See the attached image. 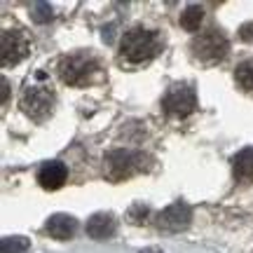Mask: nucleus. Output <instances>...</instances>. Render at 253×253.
I'll use <instances>...</instances> for the list:
<instances>
[{
  "mask_svg": "<svg viewBox=\"0 0 253 253\" xmlns=\"http://www.w3.org/2000/svg\"><path fill=\"white\" fill-rule=\"evenodd\" d=\"M54 91L49 87H28L21 99V108L31 120L45 122L54 113Z\"/></svg>",
  "mask_w": 253,
  "mask_h": 253,
  "instance_id": "39448f33",
  "label": "nucleus"
},
{
  "mask_svg": "<svg viewBox=\"0 0 253 253\" xmlns=\"http://www.w3.org/2000/svg\"><path fill=\"white\" fill-rule=\"evenodd\" d=\"M202 21H204V7L202 5H188L181 12V26L190 33H197Z\"/></svg>",
  "mask_w": 253,
  "mask_h": 253,
  "instance_id": "ddd939ff",
  "label": "nucleus"
},
{
  "mask_svg": "<svg viewBox=\"0 0 253 253\" xmlns=\"http://www.w3.org/2000/svg\"><path fill=\"white\" fill-rule=\"evenodd\" d=\"M31 19L36 24H47L52 19V5L49 2H33L31 5Z\"/></svg>",
  "mask_w": 253,
  "mask_h": 253,
  "instance_id": "dca6fc26",
  "label": "nucleus"
},
{
  "mask_svg": "<svg viewBox=\"0 0 253 253\" xmlns=\"http://www.w3.org/2000/svg\"><path fill=\"white\" fill-rule=\"evenodd\" d=\"M162 49V40L155 31L148 28H131L122 36L120 54L125 56L129 63H148Z\"/></svg>",
  "mask_w": 253,
  "mask_h": 253,
  "instance_id": "f257e3e1",
  "label": "nucleus"
},
{
  "mask_svg": "<svg viewBox=\"0 0 253 253\" xmlns=\"http://www.w3.org/2000/svg\"><path fill=\"white\" fill-rule=\"evenodd\" d=\"M235 80L244 91L253 94V59H246V61H242L237 66Z\"/></svg>",
  "mask_w": 253,
  "mask_h": 253,
  "instance_id": "4468645a",
  "label": "nucleus"
},
{
  "mask_svg": "<svg viewBox=\"0 0 253 253\" xmlns=\"http://www.w3.org/2000/svg\"><path fill=\"white\" fill-rule=\"evenodd\" d=\"M28 49V38L19 31V28H5L2 31V52H0V61L2 66H17L21 59H26Z\"/></svg>",
  "mask_w": 253,
  "mask_h": 253,
  "instance_id": "6e6552de",
  "label": "nucleus"
},
{
  "mask_svg": "<svg viewBox=\"0 0 253 253\" xmlns=\"http://www.w3.org/2000/svg\"><path fill=\"white\" fill-rule=\"evenodd\" d=\"M145 216H148V207H143V204H134V207L126 211V218H129L134 225L145 223Z\"/></svg>",
  "mask_w": 253,
  "mask_h": 253,
  "instance_id": "f3484780",
  "label": "nucleus"
},
{
  "mask_svg": "<svg viewBox=\"0 0 253 253\" xmlns=\"http://www.w3.org/2000/svg\"><path fill=\"white\" fill-rule=\"evenodd\" d=\"M162 108L171 118H188L197 108V91L190 82H176L171 84L162 99Z\"/></svg>",
  "mask_w": 253,
  "mask_h": 253,
  "instance_id": "20e7f679",
  "label": "nucleus"
},
{
  "mask_svg": "<svg viewBox=\"0 0 253 253\" xmlns=\"http://www.w3.org/2000/svg\"><path fill=\"white\" fill-rule=\"evenodd\" d=\"M99 73V61L96 56L89 52H75V54H66L59 61V75L66 84L71 87H87L91 78Z\"/></svg>",
  "mask_w": 253,
  "mask_h": 253,
  "instance_id": "f03ea898",
  "label": "nucleus"
},
{
  "mask_svg": "<svg viewBox=\"0 0 253 253\" xmlns=\"http://www.w3.org/2000/svg\"><path fill=\"white\" fill-rule=\"evenodd\" d=\"M68 178V167L59 160H52V162H45L38 171V183L45 190H59Z\"/></svg>",
  "mask_w": 253,
  "mask_h": 253,
  "instance_id": "1a4fd4ad",
  "label": "nucleus"
},
{
  "mask_svg": "<svg viewBox=\"0 0 253 253\" xmlns=\"http://www.w3.org/2000/svg\"><path fill=\"white\" fill-rule=\"evenodd\" d=\"M118 232V220L113 213H94L87 220V235L91 239H110V237Z\"/></svg>",
  "mask_w": 253,
  "mask_h": 253,
  "instance_id": "9b49d317",
  "label": "nucleus"
},
{
  "mask_svg": "<svg viewBox=\"0 0 253 253\" xmlns=\"http://www.w3.org/2000/svg\"><path fill=\"white\" fill-rule=\"evenodd\" d=\"M190 49H192V56L202 63H218L223 61L227 56V49H230V42H227V38L216 31V28H211V31H204V33H199V36L192 38V42H190Z\"/></svg>",
  "mask_w": 253,
  "mask_h": 253,
  "instance_id": "7ed1b4c3",
  "label": "nucleus"
},
{
  "mask_svg": "<svg viewBox=\"0 0 253 253\" xmlns=\"http://www.w3.org/2000/svg\"><path fill=\"white\" fill-rule=\"evenodd\" d=\"M28 249H31V242L21 235L2 237V242H0V253H26Z\"/></svg>",
  "mask_w": 253,
  "mask_h": 253,
  "instance_id": "2eb2a0df",
  "label": "nucleus"
},
{
  "mask_svg": "<svg viewBox=\"0 0 253 253\" xmlns=\"http://www.w3.org/2000/svg\"><path fill=\"white\" fill-rule=\"evenodd\" d=\"M138 253H162L160 249H143V251H138Z\"/></svg>",
  "mask_w": 253,
  "mask_h": 253,
  "instance_id": "aec40b11",
  "label": "nucleus"
},
{
  "mask_svg": "<svg viewBox=\"0 0 253 253\" xmlns=\"http://www.w3.org/2000/svg\"><path fill=\"white\" fill-rule=\"evenodd\" d=\"M190 223H192V209H190L185 202H173L171 207H167L164 211H160L157 218H155L157 230L171 232V235L188 230Z\"/></svg>",
  "mask_w": 253,
  "mask_h": 253,
  "instance_id": "0eeeda50",
  "label": "nucleus"
},
{
  "mask_svg": "<svg viewBox=\"0 0 253 253\" xmlns=\"http://www.w3.org/2000/svg\"><path fill=\"white\" fill-rule=\"evenodd\" d=\"M232 169H235V178L239 183L253 181V148H244L232 157Z\"/></svg>",
  "mask_w": 253,
  "mask_h": 253,
  "instance_id": "f8f14e48",
  "label": "nucleus"
},
{
  "mask_svg": "<svg viewBox=\"0 0 253 253\" xmlns=\"http://www.w3.org/2000/svg\"><path fill=\"white\" fill-rule=\"evenodd\" d=\"M75 230H78V220L71 213H54V216L47 218V223H45V232L49 237L59 239V242L71 239L75 235Z\"/></svg>",
  "mask_w": 253,
  "mask_h": 253,
  "instance_id": "9d476101",
  "label": "nucleus"
},
{
  "mask_svg": "<svg viewBox=\"0 0 253 253\" xmlns=\"http://www.w3.org/2000/svg\"><path fill=\"white\" fill-rule=\"evenodd\" d=\"M239 38H242V40H246V42H251V40H253V21H251V24H244V26L239 28Z\"/></svg>",
  "mask_w": 253,
  "mask_h": 253,
  "instance_id": "a211bd4d",
  "label": "nucleus"
},
{
  "mask_svg": "<svg viewBox=\"0 0 253 253\" xmlns=\"http://www.w3.org/2000/svg\"><path fill=\"white\" fill-rule=\"evenodd\" d=\"M7 80H2V103H7Z\"/></svg>",
  "mask_w": 253,
  "mask_h": 253,
  "instance_id": "6ab92c4d",
  "label": "nucleus"
},
{
  "mask_svg": "<svg viewBox=\"0 0 253 253\" xmlns=\"http://www.w3.org/2000/svg\"><path fill=\"white\" fill-rule=\"evenodd\" d=\"M141 160L143 155L131 153V150H113L106 155V176L110 181H125L143 169Z\"/></svg>",
  "mask_w": 253,
  "mask_h": 253,
  "instance_id": "423d86ee",
  "label": "nucleus"
}]
</instances>
